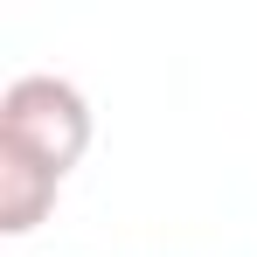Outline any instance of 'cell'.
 Instances as JSON below:
<instances>
[{
  "label": "cell",
  "mask_w": 257,
  "mask_h": 257,
  "mask_svg": "<svg viewBox=\"0 0 257 257\" xmlns=\"http://www.w3.org/2000/svg\"><path fill=\"white\" fill-rule=\"evenodd\" d=\"M0 153H21V160H35L49 167L56 181L77 167L90 153V104L84 90L70 84V77H14V84L0 90Z\"/></svg>",
  "instance_id": "obj_1"
},
{
  "label": "cell",
  "mask_w": 257,
  "mask_h": 257,
  "mask_svg": "<svg viewBox=\"0 0 257 257\" xmlns=\"http://www.w3.org/2000/svg\"><path fill=\"white\" fill-rule=\"evenodd\" d=\"M56 174L35 167V160H21V153H0V229L7 236H28L49 209H56Z\"/></svg>",
  "instance_id": "obj_2"
}]
</instances>
